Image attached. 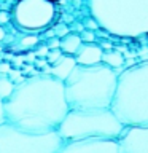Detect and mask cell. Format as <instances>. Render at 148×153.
Returning a JSON list of instances; mask_svg holds the SVG:
<instances>
[{"instance_id":"21","label":"cell","mask_w":148,"mask_h":153,"mask_svg":"<svg viewBox=\"0 0 148 153\" xmlns=\"http://www.w3.org/2000/svg\"><path fill=\"white\" fill-rule=\"evenodd\" d=\"M5 121V110H3V100L0 99V123Z\"/></svg>"},{"instance_id":"10","label":"cell","mask_w":148,"mask_h":153,"mask_svg":"<svg viewBox=\"0 0 148 153\" xmlns=\"http://www.w3.org/2000/svg\"><path fill=\"white\" fill-rule=\"evenodd\" d=\"M102 53H104L102 46L95 45L94 42H83L73 56L76 64L92 65V64H97V62H102Z\"/></svg>"},{"instance_id":"14","label":"cell","mask_w":148,"mask_h":153,"mask_svg":"<svg viewBox=\"0 0 148 153\" xmlns=\"http://www.w3.org/2000/svg\"><path fill=\"white\" fill-rule=\"evenodd\" d=\"M14 86H16V83L7 74H0V99H8L14 91Z\"/></svg>"},{"instance_id":"1","label":"cell","mask_w":148,"mask_h":153,"mask_svg":"<svg viewBox=\"0 0 148 153\" xmlns=\"http://www.w3.org/2000/svg\"><path fill=\"white\" fill-rule=\"evenodd\" d=\"M69 108L64 81L50 74L24 78L3 100L5 121L30 132L57 129Z\"/></svg>"},{"instance_id":"9","label":"cell","mask_w":148,"mask_h":153,"mask_svg":"<svg viewBox=\"0 0 148 153\" xmlns=\"http://www.w3.org/2000/svg\"><path fill=\"white\" fill-rule=\"evenodd\" d=\"M118 142L121 153H148V123L124 126Z\"/></svg>"},{"instance_id":"19","label":"cell","mask_w":148,"mask_h":153,"mask_svg":"<svg viewBox=\"0 0 148 153\" xmlns=\"http://www.w3.org/2000/svg\"><path fill=\"white\" fill-rule=\"evenodd\" d=\"M10 70H11V67H10V64H7V62L0 64V74H8Z\"/></svg>"},{"instance_id":"22","label":"cell","mask_w":148,"mask_h":153,"mask_svg":"<svg viewBox=\"0 0 148 153\" xmlns=\"http://www.w3.org/2000/svg\"><path fill=\"white\" fill-rule=\"evenodd\" d=\"M3 38H5V29L3 26H0V43L3 42Z\"/></svg>"},{"instance_id":"15","label":"cell","mask_w":148,"mask_h":153,"mask_svg":"<svg viewBox=\"0 0 148 153\" xmlns=\"http://www.w3.org/2000/svg\"><path fill=\"white\" fill-rule=\"evenodd\" d=\"M62 54H64V53H62L61 48H53V50H51L50 53H48L46 59H48V62H50V64H53V62H56V61L62 56Z\"/></svg>"},{"instance_id":"6","label":"cell","mask_w":148,"mask_h":153,"mask_svg":"<svg viewBox=\"0 0 148 153\" xmlns=\"http://www.w3.org/2000/svg\"><path fill=\"white\" fill-rule=\"evenodd\" d=\"M64 139L54 131L30 132L3 121L0 123V153H59Z\"/></svg>"},{"instance_id":"23","label":"cell","mask_w":148,"mask_h":153,"mask_svg":"<svg viewBox=\"0 0 148 153\" xmlns=\"http://www.w3.org/2000/svg\"><path fill=\"white\" fill-rule=\"evenodd\" d=\"M53 2H54V0H53Z\"/></svg>"},{"instance_id":"4","label":"cell","mask_w":148,"mask_h":153,"mask_svg":"<svg viewBox=\"0 0 148 153\" xmlns=\"http://www.w3.org/2000/svg\"><path fill=\"white\" fill-rule=\"evenodd\" d=\"M99 27L119 37L148 33V0H88Z\"/></svg>"},{"instance_id":"16","label":"cell","mask_w":148,"mask_h":153,"mask_svg":"<svg viewBox=\"0 0 148 153\" xmlns=\"http://www.w3.org/2000/svg\"><path fill=\"white\" fill-rule=\"evenodd\" d=\"M35 43H37V37H35V35H29V37H24V38H22V43H21V45L26 48V46L35 45Z\"/></svg>"},{"instance_id":"13","label":"cell","mask_w":148,"mask_h":153,"mask_svg":"<svg viewBox=\"0 0 148 153\" xmlns=\"http://www.w3.org/2000/svg\"><path fill=\"white\" fill-rule=\"evenodd\" d=\"M102 62L110 67H113L115 70L121 72V67L124 65V56L116 50H108L102 53Z\"/></svg>"},{"instance_id":"7","label":"cell","mask_w":148,"mask_h":153,"mask_svg":"<svg viewBox=\"0 0 148 153\" xmlns=\"http://www.w3.org/2000/svg\"><path fill=\"white\" fill-rule=\"evenodd\" d=\"M56 8L53 0H18L11 18L24 32H40L53 22Z\"/></svg>"},{"instance_id":"3","label":"cell","mask_w":148,"mask_h":153,"mask_svg":"<svg viewBox=\"0 0 148 153\" xmlns=\"http://www.w3.org/2000/svg\"><path fill=\"white\" fill-rule=\"evenodd\" d=\"M110 108L124 126L148 123V61L118 74Z\"/></svg>"},{"instance_id":"5","label":"cell","mask_w":148,"mask_h":153,"mask_svg":"<svg viewBox=\"0 0 148 153\" xmlns=\"http://www.w3.org/2000/svg\"><path fill=\"white\" fill-rule=\"evenodd\" d=\"M124 124L110 107L105 108H69L57 126V132L64 140L89 136L119 137Z\"/></svg>"},{"instance_id":"20","label":"cell","mask_w":148,"mask_h":153,"mask_svg":"<svg viewBox=\"0 0 148 153\" xmlns=\"http://www.w3.org/2000/svg\"><path fill=\"white\" fill-rule=\"evenodd\" d=\"M59 45H61L59 38H53V40L50 42V48H51V50H53V48H59Z\"/></svg>"},{"instance_id":"2","label":"cell","mask_w":148,"mask_h":153,"mask_svg":"<svg viewBox=\"0 0 148 153\" xmlns=\"http://www.w3.org/2000/svg\"><path fill=\"white\" fill-rule=\"evenodd\" d=\"M118 70L104 62L92 65L76 64L64 80L65 99L70 108H105L112 105Z\"/></svg>"},{"instance_id":"17","label":"cell","mask_w":148,"mask_h":153,"mask_svg":"<svg viewBox=\"0 0 148 153\" xmlns=\"http://www.w3.org/2000/svg\"><path fill=\"white\" fill-rule=\"evenodd\" d=\"M10 18H11V14H10L8 11H0V26L7 24L10 21Z\"/></svg>"},{"instance_id":"11","label":"cell","mask_w":148,"mask_h":153,"mask_svg":"<svg viewBox=\"0 0 148 153\" xmlns=\"http://www.w3.org/2000/svg\"><path fill=\"white\" fill-rule=\"evenodd\" d=\"M75 65H76L75 56L65 54L64 53L56 62H53V65L50 67V69H46V74H50V75H53V76H56V78L64 81L67 76L70 75V72L75 69Z\"/></svg>"},{"instance_id":"12","label":"cell","mask_w":148,"mask_h":153,"mask_svg":"<svg viewBox=\"0 0 148 153\" xmlns=\"http://www.w3.org/2000/svg\"><path fill=\"white\" fill-rule=\"evenodd\" d=\"M81 43H83V40H81V35H78V33H65V35L61 38L59 48L62 50V53L73 56L75 53L78 51V48H80Z\"/></svg>"},{"instance_id":"18","label":"cell","mask_w":148,"mask_h":153,"mask_svg":"<svg viewBox=\"0 0 148 153\" xmlns=\"http://www.w3.org/2000/svg\"><path fill=\"white\" fill-rule=\"evenodd\" d=\"M81 40H83V42H94V33L84 30L83 33H81Z\"/></svg>"},{"instance_id":"8","label":"cell","mask_w":148,"mask_h":153,"mask_svg":"<svg viewBox=\"0 0 148 153\" xmlns=\"http://www.w3.org/2000/svg\"><path fill=\"white\" fill-rule=\"evenodd\" d=\"M61 153H121L118 137L89 136L64 140Z\"/></svg>"}]
</instances>
